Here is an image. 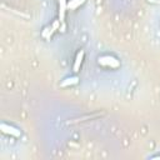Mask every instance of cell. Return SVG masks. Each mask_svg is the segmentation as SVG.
I'll list each match as a JSON object with an SVG mask.
<instances>
[{
  "label": "cell",
  "instance_id": "4",
  "mask_svg": "<svg viewBox=\"0 0 160 160\" xmlns=\"http://www.w3.org/2000/svg\"><path fill=\"white\" fill-rule=\"evenodd\" d=\"M84 59H85V51L82 49H80L76 55H75V59H74V64H72V70L74 72H78L80 69H81V65L84 62Z\"/></svg>",
  "mask_w": 160,
  "mask_h": 160
},
{
  "label": "cell",
  "instance_id": "2",
  "mask_svg": "<svg viewBox=\"0 0 160 160\" xmlns=\"http://www.w3.org/2000/svg\"><path fill=\"white\" fill-rule=\"evenodd\" d=\"M58 2V20L61 24L60 30L64 31L65 29V16H66V11H68V0H56Z\"/></svg>",
  "mask_w": 160,
  "mask_h": 160
},
{
  "label": "cell",
  "instance_id": "5",
  "mask_svg": "<svg viewBox=\"0 0 160 160\" xmlns=\"http://www.w3.org/2000/svg\"><path fill=\"white\" fill-rule=\"evenodd\" d=\"M78 82H79V78L78 76H69V78L64 79L60 85L62 88H68V86H71V85H76Z\"/></svg>",
  "mask_w": 160,
  "mask_h": 160
},
{
  "label": "cell",
  "instance_id": "1",
  "mask_svg": "<svg viewBox=\"0 0 160 160\" xmlns=\"http://www.w3.org/2000/svg\"><path fill=\"white\" fill-rule=\"evenodd\" d=\"M96 62L99 66L104 68V69H108V70H116L120 68L121 62L120 60L114 56V55H110V54H102V55H99L98 59H96Z\"/></svg>",
  "mask_w": 160,
  "mask_h": 160
},
{
  "label": "cell",
  "instance_id": "3",
  "mask_svg": "<svg viewBox=\"0 0 160 160\" xmlns=\"http://www.w3.org/2000/svg\"><path fill=\"white\" fill-rule=\"evenodd\" d=\"M0 129H1V131H2L4 134L10 135V136H14V138H19V136L21 135L20 129H18V128H15V126H12V125H10V124L2 122V124L0 125Z\"/></svg>",
  "mask_w": 160,
  "mask_h": 160
},
{
  "label": "cell",
  "instance_id": "6",
  "mask_svg": "<svg viewBox=\"0 0 160 160\" xmlns=\"http://www.w3.org/2000/svg\"><path fill=\"white\" fill-rule=\"evenodd\" d=\"M86 0H68V10H76L85 4Z\"/></svg>",
  "mask_w": 160,
  "mask_h": 160
}]
</instances>
